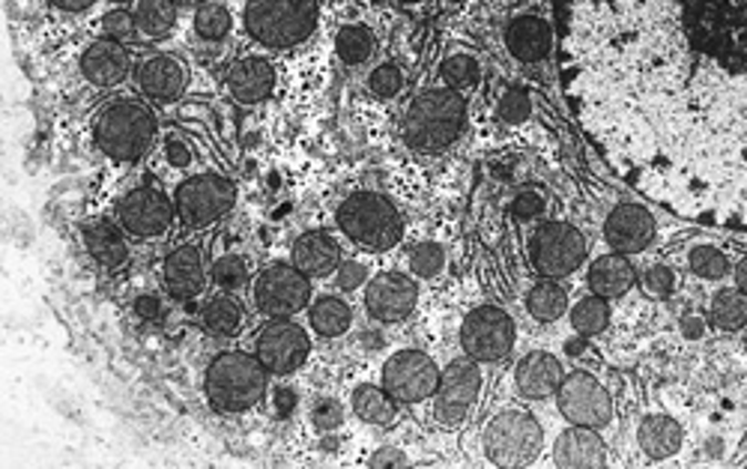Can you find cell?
<instances>
[{
	"instance_id": "1",
	"label": "cell",
	"mask_w": 747,
	"mask_h": 469,
	"mask_svg": "<svg viewBox=\"0 0 747 469\" xmlns=\"http://www.w3.org/2000/svg\"><path fill=\"white\" fill-rule=\"evenodd\" d=\"M616 147L676 215L747 231V0H586Z\"/></svg>"
},
{
	"instance_id": "2",
	"label": "cell",
	"mask_w": 747,
	"mask_h": 469,
	"mask_svg": "<svg viewBox=\"0 0 747 469\" xmlns=\"http://www.w3.org/2000/svg\"><path fill=\"white\" fill-rule=\"evenodd\" d=\"M463 123H467V99L461 96V90L431 88L419 93L413 105L407 108L403 137L419 153H440L461 137Z\"/></svg>"
},
{
	"instance_id": "3",
	"label": "cell",
	"mask_w": 747,
	"mask_h": 469,
	"mask_svg": "<svg viewBox=\"0 0 747 469\" xmlns=\"http://www.w3.org/2000/svg\"><path fill=\"white\" fill-rule=\"evenodd\" d=\"M248 37L266 49H294L317 28V0H246Z\"/></svg>"
},
{
	"instance_id": "4",
	"label": "cell",
	"mask_w": 747,
	"mask_h": 469,
	"mask_svg": "<svg viewBox=\"0 0 747 469\" xmlns=\"http://www.w3.org/2000/svg\"><path fill=\"white\" fill-rule=\"evenodd\" d=\"M266 365L257 356L231 350L216 356L207 368V398L222 412L252 410L266 395Z\"/></svg>"
},
{
	"instance_id": "5",
	"label": "cell",
	"mask_w": 747,
	"mask_h": 469,
	"mask_svg": "<svg viewBox=\"0 0 747 469\" xmlns=\"http://www.w3.org/2000/svg\"><path fill=\"white\" fill-rule=\"evenodd\" d=\"M338 227L368 252H386L401 243L403 236L398 206L377 192H356L347 197L345 204L338 206Z\"/></svg>"
},
{
	"instance_id": "6",
	"label": "cell",
	"mask_w": 747,
	"mask_h": 469,
	"mask_svg": "<svg viewBox=\"0 0 747 469\" xmlns=\"http://www.w3.org/2000/svg\"><path fill=\"white\" fill-rule=\"evenodd\" d=\"M96 144L105 156L135 162L156 137V114L141 102H114L96 120Z\"/></svg>"
},
{
	"instance_id": "7",
	"label": "cell",
	"mask_w": 747,
	"mask_h": 469,
	"mask_svg": "<svg viewBox=\"0 0 747 469\" xmlns=\"http://www.w3.org/2000/svg\"><path fill=\"white\" fill-rule=\"evenodd\" d=\"M544 430L530 412L505 410L484 430V455L497 467H526L541 455Z\"/></svg>"
},
{
	"instance_id": "8",
	"label": "cell",
	"mask_w": 747,
	"mask_h": 469,
	"mask_svg": "<svg viewBox=\"0 0 747 469\" xmlns=\"http://www.w3.org/2000/svg\"><path fill=\"white\" fill-rule=\"evenodd\" d=\"M518 338V326L497 305H482L475 312L467 314L461 326V344L470 359L475 363H502L509 359Z\"/></svg>"
},
{
	"instance_id": "9",
	"label": "cell",
	"mask_w": 747,
	"mask_h": 469,
	"mask_svg": "<svg viewBox=\"0 0 747 469\" xmlns=\"http://www.w3.org/2000/svg\"><path fill=\"white\" fill-rule=\"evenodd\" d=\"M530 257L532 266L544 278H562V275H571L583 264L586 236L577 227L565 225V222H548L532 234Z\"/></svg>"
},
{
	"instance_id": "10",
	"label": "cell",
	"mask_w": 747,
	"mask_h": 469,
	"mask_svg": "<svg viewBox=\"0 0 747 469\" xmlns=\"http://www.w3.org/2000/svg\"><path fill=\"white\" fill-rule=\"evenodd\" d=\"M174 204H177V215L183 218V225L207 227L234 210L236 188L225 176L201 174L186 180L177 188Z\"/></svg>"
},
{
	"instance_id": "11",
	"label": "cell",
	"mask_w": 747,
	"mask_h": 469,
	"mask_svg": "<svg viewBox=\"0 0 747 469\" xmlns=\"http://www.w3.org/2000/svg\"><path fill=\"white\" fill-rule=\"evenodd\" d=\"M311 299L308 275L294 264H276L257 275L255 303L266 317H290Z\"/></svg>"
},
{
	"instance_id": "12",
	"label": "cell",
	"mask_w": 747,
	"mask_h": 469,
	"mask_svg": "<svg viewBox=\"0 0 747 469\" xmlns=\"http://www.w3.org/2000/svg\"><path fill=\"white\" fill-rule=\"evenodd\" d=\"M440 383L437 363L422 350H401L383 365V389L401 404H419L433 398Z\"/></svg>"
},
{
	"instance_id": "13",
	"label": "cell",
	"mask_w": 747,
	"mask_h": 469,
	"mask_svg": "<svg viewBox=\"0 0 747 469\" xmlns=\"http://www.w3.org/2000/svg\"><path fill=\"white\" fill-rule=\"evenodd\" d=\"M556 401H560V412L571 425L604 428L613 419V401H610L607 389L586 371L569 374L556 391Z\"/></svg>"
},
{
	"instance_id": "14",
	"label": "cell",
	"mask_w": 747,
	"mask_h": 469,
	"mask_svg": "<svg viewBox=\"0 0 747 469\" xmlns=\"http://www.w3.org/2000/svg\"><path fill=\"white\" fill-rule=\"evenodd\" d=\"M482 389V371L475 359H454L437 383L433 391V416L443 425H458L463 416L470 412V407L479 398Z\"/></svg>"
},
{
	"instance_id": "15",
	"label": "cell",
	"mask_w": 747,
	"mask_h": 469,
	"mask_svg": "<svg viewBox=\"0 0 747 469\" xmlns=\"http://www.w3.org/2000/svg\"><path fill=\"white\" fill-rule=\"evenodd\" d=\"M308 350H311L308 335L285 317L266 323L257 338V359L266 365V371L278 377L299 371L308 359Z\"/></svg>"
},
{
	"instance_id": "16",
	"label": "cell",
	"mask_w": 747,
	"mask_h": 469,
	"mask_svg": "<svg viewBox=\"0 0 747 469\" xmlns=\"http://www.w3.org/2000/svg\"><path fill=\"white\" fill-rule=\"evenodd\" d=\"M120 227L135 236H158L165 234L174 222V204L165 192L153 186H141L129 192L117 206Z\"/></svg>"
},
{
	"instance_id": "17",
	"label": "cell",
	"mask_w": 747,
	"mask_h": 469,
	"mask_svg": "<svg viewBox=\"0 0 747 469\" xmlns=\"http://www.w3.org/2000/svg\"><path fill=\"white\" fill-rule=\"evenodd\" d=\"M416 299H419V290L413 278L403 273H380L365 290V308L380 323L407 320L413 314Z\"/></svg>"
},
{
	"instance_id": "18",
	"label": "cell",
	"mask_w": 747,
	"mask_h": 469,
	"mask_svg": "<svg viewBox=\"0 0 747 469\" xmlns=\"http://www.w3.org/2000/svg\"><path fill=\"white\" fill-rule=\"evenodd\" d=\"M604 239L613 252L620 255H639L646 252L655 239V218L646 206L622 204L607 215L604 225Z\"/></svg>"
},
{
	"instance_id": "19",
	"label": "cell",
	"mask_w": 747,
	"mask_h": 469,
	"mask_svg": "<svg viewBox=\"0 0 747 469\" xmlns=\"http://www.w3.org/2000/svg\"><path fill=\"white\" fill-rule=\"evenodd\" d=\"M565 380L562 374V363L556 356L544 350L526 353L521 363H518V371H514V383L521 389L523 398H532V401H541V398H551L556 395Z\"/></svg>"
},
{
	"instance_id": "20",
	"label": "cell",
	"mask_w": 747,
	"mask_h": 469,
	"mask_svg": "<svg viewBox=\"0 0 747 469\" xmlns=\"http://www.w3.org/2000/svg\"><path fill=\"white\" fill-rule=\"evenodd\" d=\"M129 67H132V60H129L123 42L114 40H96L84 51V58H81L84 79L90 84H96V88H114V84H120L129 75Z\"/></svg>"
},
{
	"instance_id": "21",
	"label": "cell",
	"mask_w": 747,
	"mask_h": 469,
	"mask_svg": "<svg viewBox=\"0 0 747 469\" xmlns=\"http://www.w3.org/2000/svg\"><path fill=\"white\" fill-rule=\"evenodd\" d=\"M553 460H556V467L565 469L604 467L607 463V446L592 428L574 425L553 446Z\"/></svg>"
},
{
	"instance_id": "22",
	"label": "cell",
	"mask_w": 747,
	"mask_h": 469,
	"mask_svg": "<svg viewBox=\"0 0 747 469\" xmlns=\"http://www.w3.org/2000/svg\"><path fill=\"white\" fill-rule=\"evenodd\" d=\"M227 88L236 96V102H246V105L264 102L276 88V69L269 67V60L264 58L236 60L231 75H227Z\"/></svg>"
},
{
	"instance_id": "23",
	"label": "cell",
	"mask_w": 747,
	"mask_h": 469,
	"mask_svg": "<svg viewBox=\"0 0 747 469\" xmlns=\"http://www.w3.org/2000/svg\"><path fill=\"white\" fill-rule=\"evenodd\" d=\"M505 45L512 51V58H518L521 63H535V60L548 58L553 45L551 24L539 16H521L505 30Z\"/></svg>"
},
{
	"instance_id": "24",
	"label": "cell",
	"mask_w": 747,
	"mask_h": 469,
	"mask_svg": "<svg viewBox=\"0 0 747 469\" xmlns=\"http://www.w3.org/2000/svg\"><path fill=\"white\" fill-rule=\"evenodd\" d=\"M165 284L174 299H195L204 290V257L195 245H180L167 255Z\"/></svg>"
},
{
	"instance_id": "25",
	"label": "cell",
	"mask_w": 747,
	"mask_h": 469,
	"mask_svg": "<svg viewBox=\"0 0 747 469\" xmlns=\"http://www.w3.org/2000/svg\"><path fill=\"white\" fill-rule=\"evenodd\" d=\"M186 67L180 60L167 58V54H158V58H150L141 63L139 69V84L141 90L147 93L150 99H158V102H171L177 99L183 90H186Z\"/></svg>"
},
{
	"instance_id": "26",
	"label": "cell",
	"mask_w": 747,
	"mask_h": 469,
	"mask_svg": "<svg viewBox=\"0 0 747 469\" xmlns=\"http://www.w3.org/2000/svg\"><path fill=\"white\" fill-rule=\"evenodd\" d=\"M294 266H299L305 275H329L341 266V248L329 234L308 231L294 243Z\"/></svg>"
},
{
	"instance_id": "27",
	"label": "cell",
	"mask_w": 747,
	"mask_h": 469,
	"mask_svg": "<svg viewBox=\"0 0 747 469\" xmlns=\"http://www.w3.org/2000/svg\"><path fill=\"white\" fill-rule=\"evenodd\" d=\"M637 282V269L628 264V255H604L590 269V287L604 299L628 294Z\"/></svg>"
},
{
	"instance_id": "28",
	"label": "cell",
	"mask_w": 747,
	"mask_h": 469,
	"mask_svg": "<svg viewBox=\"0 0 747 469\" xmlns=\"http://www.w3.org/2000/svg\"><path fill=\"white\" fill-rule=\"evenodd\" d=\"M682 428H678L676 419L669 416H646L639 421L637 442L643 455H649L652 460L673 458L678 449H682Z\"/></svg>"
},
{
	"instance_id": "29",
	"label": "cell",
	"mask_w": 747,
	"mask_h": 469,
	"mask_svg": "<svg viewBox=\"0 0 747 469\" xmlns=\"http://www.w3.org/2000/svg\"><path fill=\"white\" fill-rule=\"evenodd\" d=\"M84 243H88V252L93 255L96 264L109 266V269L126 264L129 257L126 239H123V234H120L114 225H109V222L90 225L88 231H84Z\"/></svg>"
},
{
	"instance_id": "30",
	"label": "cell",
	"mask_w": 747,
	"mask_h": 469,
	"mask_svg": "<svg viewBox=\"0 0 747 469\" xmlns=\"http://www.w3.org/2000/svg\"><path fill=\"white\" fill-rule=\"evenodd\" d=\"M350 323H354V312H350V305L341 303L338 296H324V299H317L311 305V326H315L317 335H324V338H338V335H345L350 329Z\"/></svg>"
},
{
	"instance_id": "31",
	"label": "cell",
	"mask_w": 747,
	"mask_h": 469,
	"mask_svg": "<svg viewBox=\"0 0 747 469\" xmlns=\"http://www.w3.org/2000/svg\"><path fill=\"white\" fill-rule=\"evenodd\" d=\"M526 308H530L532 317L541 323L560 320L562 314L569 312V296H565V287H560L556 278H553V282L535 284V287L530 290V296H526Z\"/></svg>"
},
{
	"instance_id": "32",
	"label": "cell",
	"mask_w": 747,
	"mask_h": 469,
	"mask_svg": "<svg viewBox=\"0 0 747 469\" xmlns=\"http://www.w3.org/2000/svg\"><path fill=\"white\" fill-rule=\"evenodd\" d=\"M354 410L368 425H389L395 421V398L377 386H359L354 391Z\"/></svg>"
},
{
	"instance_id": "33",
	"label": "cell",
	"mask_w": 747,
	"mask_h": 469,
	"mask_svg": "<svg viewBox=\"0 0 747 469\" xmlns=\"http://www.w3.org/2000/svg\"><path fill=\"white\" fill-rule=\"evenodd\" d=\"M712 323L724 333H736L747 326V294L745 290H718L712 299Z\"/></svg>"
},
{
	"instance_id": "34",
	"label": "cell",
	"mask_w": 747,
	"mask_h": 469,
	"mask_svg": "<svg viewBox=\"0 0 747 469\" xmlns=\"http://www.w3.org/2000/svg\"><path fill=\"white\" fill-rule=\"evenodd\" d=\"M177 3L174 0H141L139 10H135V21H139L141 33H147L153 40L167 37L174 21H177Z\"/></svg>"
},
{
	"instance_id": "35",
	"label": "cell",
	"mask_w": 747,
	"mask_h": 469,
	"mask_svg": "<svg viewBox=\"0 0 747 469\" xmlns=\"http://www.w3.org/2000/svg\"><path fill=\"white\" fill-rule=\"evenodd\" d=\"M374 49H377V40H374V33L365 24H347L338 33V40H335L338 58L350 63V67H359L365 60H371Z\"/></svg>"
},
{
	"instance_id": "36",
	"label": "cell",
	"mask_w": 747,
	"mask_h": 469,
	"mask_svg": "<svg viewBox=\"0 0 747 469\" xmlns=\"http://www.w3.org/2000/svg\"><path fill=\"white\" fill-rule=\"evenodd\" d=\"M239 323H243V305L236 303L234 296H216L204 308V326L216 338H231L239 329Z\"/></svg>"
},
{
	"instance_id": "37",
	"label": "cell",
	"mask_w": 747,
	"mask_h": 469,
	"mask_svg": "<svg viewBox=\"0 0 747 469\" xmlns=\"http://www.w3.org/2000/svg\"><path fill=\"white\" fill-rule=\"evenodd\" d=\"M610 323V305L604 296H590L571 308V326L581 335H598L607 329Z\"/></svg>"
},
{
	"instance_id": "38",
	"label": "cell",
	"mask_w": 747,
	"mask_h": 469,
	"mask_svg": "<svg viewBox=\"0 0 747 469\" xmlns=\"http://www.w3.org/2000/svg\"><path fill=\"white\" fill-rule=\"evenodd\" d=\"M195 30L201 40L218 42L225 40L231 33V12L218 3H204L201 10L195 12Z\"/></svg>"
},
{
	"instance_id": "39",
	"label": "cell",
	"mask_w": 747,
	"mask_h": 469,
	"mask_svg": "<svg viewBox=\"0 0 747 469\" xmlns=\"http://www.w3.org/2000/svg\"><path fill=\"white\" fill-rule=\"evenodd\" d=\"M690 269L699 275V278H708V282H718L729 273V261L724 252L712 248V245H697L690 252Z\"/></svg>"
},
{
	"instance_id": "40",
	"label": "cell",
	"mask_w": 747,
	"mask_h": 469,
	"mask_svg": "<svg viewBox=\"0 0 747 469\" xmlns=\"http://www.w3.org/2000/svg\"><path fill=\"white\" fill-rule=\"evenodd\" d=\"M440 75H443L446 88L463 90L479 81V63H475L470 54H454V58L446 60L443 69H440Z\"/></svg>"
},
{
	"instance_id": "41",
	"label": "cell",
	"mask_w": 747,
	"mask_h": 469,
	"mask_svg": "<svg viewBox=\"0 0 747 469\" xmlns=\"http://www.w3.org/2000/svg\"><path fill=\"white\" fill-rule=\"evenodd\" d=\"M410 266L419 278H433V275L443 273L446 252L437 243H419L410 252Z\"/></svg>"
},
{
	"instance_id": "42",
	"label": "cell",
	"mask_w": 747,
	"mask_h": 469,
	"mask_svg": "<svg viewBox=\"0 0 747 469\" xmlns=\"http://www.w3.org/2000/svg\"><path fill=\"white\" fill-rule=\"evenodd\" d=\"M213 282L225 290H236L248 282V261L239 255L222 257L216 266H213Z\"/></svg>"
},
{
	"instance_id": "43",
	"label": "cell",
	"mask_w": 747,
	"mask_h": 469,
	"mask_svg": "<svg viewBox=\"0 0 747 469\" xmlns=\"http://www.w3.org/2000/svg\"><path fill=\"white\" fill-rule=\"evenodd\" d=\"M102 33H105V40L129 42L139 33V21H135V16H129L126 10H111L102 19Z\"/></svg>"
},
{
	"instance_id": "44",
	"label": "cell",
	"mask_w": 747,
	"mask_h": 469,
	"mask_svg": "<svg viewBox=\"0 0 747 469\" xmlns=\"http://www.w3.org/2000/svg\"><path fill=\"white\" fill-rule=\"evenodd\" d=\"M530 111H532L530 96L518 88L509 90V93L500 99V108H497V114H500V120H505V123H523V120L530 118Z\"/></svg>"
},
{
	"instance_id": "45",
	"label": "cell",
	"mask_w": 747,
	"mask_h": 469,
	"mask_svg": "<svg viewBox=\"0 0 747 469\" xmlns=\"http://www.w3.org/2000/svg\"><path fill=\"white\" fill-rule=\"evenodd\" d=\"M371 90L377 93V96H395L398 90L403 88V75L401 69L395 67V63H383V67H377L371 72Z\"/></svg>"
},
{
	"instance_id": "46",
	"label": "cell",
	"mask_w": 747,
	"mask_h": 469,
	"mask_svg": "<svg viewBox=\"0 0 747 469\" xmlns=\"http://www.w3.org/2000/svg\"><path fill=\"white\" fill-rule=\"evenodd\" d=\"M345 419V410H341V404L332 401V398H324V401L315 404V410H311V421H315L317 430H335Z\"/></svg>"
},
{
	"instance_id": "47",
	"label": "cell",
	"mask_w": 747,
	"mask_h": 469,
	"mask_svg": "<svg viewBox=\"0 0 747 469\" xmlns=\"http://www.w3.org/2000/svg\"><path fill=\"white\" fill-rule=\"evenodd\" d=\"M643 284H646V290H649L652 296L664 299V296L673 294V287H676V275H673L669 266H652L649 273L643 275Z\"/></svg>"
},
{
	"instance_id": "48",
	"label": "cell",
	"mask_w": 747,
	"mask_h": 469,
	"mask_svg": "<svg viewBox=\"0 0 747 469\" xmlns=\"http://www.w3.org/2000/svg\"><path fill=\"white\" fill-rule=\"evenodd\" d=\"M365 278H368V266L356 264V261H347V264L338 266V273H335V284H338L345 294H350L356 287H362Z\"/></svg>"
},
{
	"instance_id": "49",
	"label": "cell",
	"mask_w": 747,
	"mask_h": 469,
	"mask_svg": "<svg viewBox=\"0 0 747 469\" xmlns=\"http://www.w3.org/2000/svg\"><path fill=\"white\" fill-rule=\"evenodd\" d=\"M512 213L518 218H535V215L544 213V197L539 192H521V195L514 197Z\"/></svg>"
},
{
	"instance_id": "50",
	"label": "cell",
	"mask_w": 747,
	"mask_h": 469,
	"mask_svg": "<svg viewBox=\"0 0 747 469\" xmlns=\"http://www.w3.org/2000/svg\"><path fill=\"white\" fill-rule=\"evenodd\" d=\"M296 404H299V395H296L290 386H282V389H276V412L282 416V419H290V416H294Z\"/></svg>"
},
{
	"instance_id": "51",
	"label": "cell",
	"mask_w": 747,
	"mask_h": 469,
	"mask_svg": "<svg viewBox=\"0 0 747 469\" xmlns=\"http://www.w3.org/2000/svg\"><path fill=\"white\" fill-rule=\"evenodd\" d=\"M167 159H171V165L174 167H186L188 162H192V153H188V147L180 141V137H171V141H167Z\"/></svg>"
},
{
	"instance_id": "52",
	"label": "cell",
	"mask_w": 747,
	"mask_h": 469,
	"mask_svg": "<svg viewBox=\"0 0 747 469\" xmlns=\"http://www.w3.org/2000/svg\"><path fill=\"white\" fill-rule=\"evenodd\" d=\"M135 312L144 320H156L158 314H162V303H158V296H139L135 299Z\"/></svg>"
},
{
	"instance_id": "53",
	"label": "cell",
	"mask_w": 747,
	"mask_h": 469,
	"mask_svg": "<svg viewBox=\"0 0 747 469\" xmlns=\"http://www.w3.org/2000/svg\"><path fill=\"white\" fill-rule=\"evenodd\" d=\"M371 467H407V458L398 449H380L371 458Z\"/></svg>"
},
{
	"instance_id": "54",
	"label": "cell",
	"mask_w": 747,
	"mask_h": 469,
	"mask_svg": "<svg viewBox=\"0 0 747 469\" xmlns=\"http://www.w3.org/2000/svg\"><path fill=\"white\" fill-rule=\"evenodd\" d=\"M51 7H58V10H66V12H81L88 10V7H93L96 0H49Z\"/></svg>"
},
{
	"instance_id": "55",
	"label": "cell",
	"mask_w": 747,
	"mask_h": 469,
	"mask_svg": "<svg viewBox=\"0 0 747 469\" xmlns=\"http://www.w3.org/2000/svg\"><path fill=\"white\" fill-rule=\"evenodd\" d=\"M682 333L688 335V338H699L703 335V320L699 317H685L682 320Z\"/></svg>"
},
{
	"instance_id": "56",
	"label": "cell",
	"mask_w": 747,
	"mask_h": 469,
	"mask_svg": "<svg viewBox=\"0 0 747 469\" xmlns=\"http://www.w3.org/2000/svg\"><path fill=\"white\" fill-rule=\"evenodd\" d=\"M736 284H738V290H745V294H747V257H741V261H738Z\"/></svg>"
},
{
	"instance_id": "57",
	"label": "cell",
	"mask_w": 747,
	"mask_h": 469,
	"mask_svg": "<svg viewBox=\"0 0 747 469\" xmlns=\"http://www.w3.org/2000/svg\"><path fill=\"white\" fill-rule=\"evenodd\" d=\"M177 7H195V3H204V0H174Z\"/></svg>"
},
{
	"instance_id": "58",
	"label": "cell",
	"mask_w": 747,
	"mask_h": 469,
	"mask_svg": "<svg viewBox=\"0 0 747 469\" xmlns=\"http://www.w3.org/2000/svg\"><path fill=\"white\" fill-rule=\"evenodd\" d=\"M401 3H407V7H410V3H422V0H401Z\"/></svg>"
},
{
	"instance_id": "59",
	"label": "cell",
	"mask_w": 747,
	"mask_h": 469,
	"mask_svg": "<svg viewBox=\"0 0 747 469\" xmlns=\"http://www.w3.org/2000/svg\"><path fill=\"white\" fill-rule=\"evenodd\" d=\"M117 3H126V0H117Z\"/></svg>"
}]
</instances>
